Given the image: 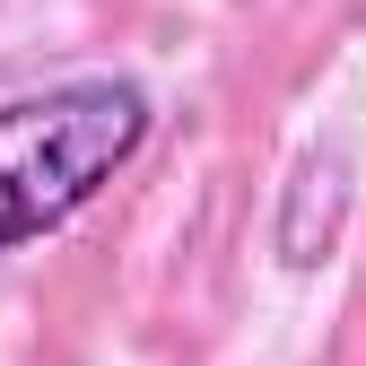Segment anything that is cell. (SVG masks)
<instances>
[{
    "mask_svg": "<svg viewBox=\"0 0 366 366\" xmlns=\"http://www.w3.org/2000/svg\"><path fill=\"white\" fill-rule=\"evenodd\" d=\"M149 97L131 79H61L0 105V253L70 227L105 183L140 157Z\"/></svg>",
    "mask_w": 366,
    "mask_h": 366,
    "instance_id": "obj_1",
    "label": "cell"
}]
</instances>
